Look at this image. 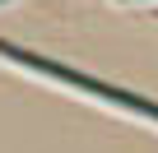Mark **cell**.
<instances>
[{"instance_id":"cell-1","label":"cell","mask_w":158,"mask_h":153,"mask_svg":"<svg viewBox=\"0 0 158 153\" xmlns=\"http://www.w3.org/2000/svg\"><path fill=\"white\" fill-rule=\"evenodd\" d=\"M0 60H10V65H19V70H33V74H47V79H56V84H65V88H74V93H89V98H98V102H107V107L149 116V121L158 125V102L135 98V93H126V88H116V84L89 79V74H79V70H70V65H56V60H47V56H28V51H19V46H10V42H0Z\"/></svg>"},{"instance_id":"cell-2","label":"cell","mask_w":158,"mask_h":153,"mask_svg":"<svg viewBox=\"0 0 158 153\" xmlns=\"http://www.w3.org/2000/svg\"><path fill=\"white\" fill-rule=\"evenodd\" d=\"M0 5H5V0H0Z\"/></svg>"}]
</instances>
